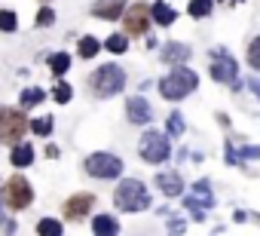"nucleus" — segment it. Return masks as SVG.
<instances>
[{
    "instance_id": "f257e3e1",
    "label": "nucleus",
    "mask_w": 260,
    "mask_h": 236,
    "mask_svg": "<svg viewBox=\"0 0 260 236\" xmlns=\"http://www.w3.org/2000/svg\"><path fill=\"white\" fill-rule=\"evenodd\" d=\"M196 86H199L196 71H190L187 65H178L175 71H169V74L159 80V95H162V98H169V101H181V98L193 95V92H196Z\"/></svg>"
},
{
    "instance_id": "f03ea898",
    "label": "nucleus",
    "mask_w": 260,
    "mask_h": 236,
    "mask_svg": "<svg viewBox=\"0 0 260 236\" xmlns=\"http://www.w3.org/2000/svg\"><path fill=\"white\" fill-rule=\"evenodd\" d=\"M113 205L119 212H144L150 205V193H147V184L138 181V178H122L113 190Z\"/></svg>"
},
{
    "instance_id": "7ed1b4c3",
    "label": "nucleus",
    "mask_w": 260,
    "mask_h": 236,
    "mask_svg": "<svg viewBox=\"0 0 260 236\" xmlns=\"http://www.w3.org/2000/svg\"><path fill=\"white\" fill-rule=\"evenodd\" d=\"M89 86H92V92L98 98H113V95H119L125 89V71L119 65H101V68L92 71Z\"/></svg>"
},
{
    "instance_id": "20e7f679",
    "label": "nucleus",
    "mask_w": 260,
    "mask_h": 236,
    "mask_svg": "<svg viewBox=\"0 0 260 236\" xmlns=\"http://www.w3.org/2000/svg\"><path fill=\"white\" fill-rule=\"evenodd\" d=\"M138 154L141 160H147L150 166H159L172 157V135L169 132H159V129H147L138 141Z\"/></svg>"
},
{
    "instance_id": "39448f33",
    "label": "nucleus",
    "mask_w": 260,
    "mask_h": 236,
    "mask_svg": "<svg viewBox=\"0 0 260 236\" xmlns=\"http://www.w3.org/2000/svg\"><path fill=\"white\" fill-rule=\"evenodd\" d=\"M25 129H31V120L25 116V110H13V107H0V144H19Z\"/></svg>"
},
{
    "instance_id": "423d86ee",
    "label": "nucleus",
    "mask_w": 260,
    "mask_h": 236,
    "mask_svg": "<svg viewBox=\"0 0 260 236\" xmlns=\"http://www.w3.org/2000/svg\"><path fill=\"white\" fill-rule=\"evenodd\" d=\"M83 169H86V175H92L98 181H110V178H119L122 175V160L116 154L98 151V154H89L83 160Z\"/></svg>"
},
{
    "instance_id": "0eeeda50",
    "label": "nucleus",
    "mask_w": 260,
    "mask_h": 236,
    "mask_svg": "<svg viewBox=\"0 0 260 236\" xmlns=\"http://www.w3.org/2000/svg\"><path fill=\"white\" fill-rule=\"evenodd\" d=\"M31 199H34V187H31V181L25 175H13L4 184V202H7V209L22 212V209L31 205Z\"/></svg>"
},
{
    "instance_id": "6e6552de",
    "label": "nucleus",
    "mask_w": 260,
    "mask_h": 236,
    "mask_svg": "<svg viewBox=\"0 0 260 236\" xmlns=\"http://www.w3.org/2000/svg\"><path fill=\"white\" fill-rule=\"evenodd\" d=\"M122 28H125V37H141V34H147V28H150V7L147 4L128 7L122 13Z\"/></svg>"
},
{
    "instance_id": "1a4fd4ad",
    "label": "nucleus",
    "mask_w": 260,
    "mask_h": 236,
    "mask_svg": "<svg viewBox=\"0 0 260 236\" xmlns=\"http://www.w3.org/2000/svg\"><path fill=\"white\" fill-rule=\"evenodd\" d=\"M208 74H211V80H217V83H236L239 65H236V58H233L226 49H214V62H211Z\"/></svg>"
},
{
    "instance_id": "9d476101",
    "label": "nucleus",
    "mask_w": 260,
    "mask_h": 236,
    "mask_svg": "<svg viewBox=\"0 0 260 236\" xmlns=\"http://www.w3.org/2000/svg\"><path fill=\"white\" fill-rule=\"evenodd\" d=\"M125 116H128V123H135V126H147L153 120V107L147 104L144 95H128L125 98Z\"/></svg>"
},
{
    "instance_id": "9b49d317",
    "label": "nucleus",
    "mask_w": 260,
    "mask_h": 236,
    "mask_svg": "<svg viewBox=\"0 0 260 236\" xmlns=\"http://www.w3.org/2000/svg\"><path fill=\"white\" fill-rule=\"evenodd\" d=\"M92 205H95V196H92V193H77V196H71V199L61 205V215H64L68 221H83V218L92 212Z\"/></svg>"
},
{
    "instance_id": "f8f14e48",
    "label": "nucleus",
    "mask_w": 260,
    "mask_h": 236,
    "mask_svg": "<svg viewBox=\"0 0 260 236\" xmlns=\"http://www.w3.org/2000/svg\"><path fill=\"white\" fill-rule=\"evenodd\" d=\"M190 55H193V49H190L187 43H181V40H172V43H166V46L159 49V62H162V65H172V68L184 65Z\"/></svg>"
},
{
    "instance_id": "ddd939ff",
    "label": "nucleus",
    "mask_w": 260,
    "mask_h": 236,
    "mask_svg": "<svg viewBox=\"0 0 260 236\" xmlns=\"http://www.w3.org/2000/svg\"><path fill=\"white\" fill-rule=\"evenodd\" d=\"M156 187H159V193H166V196H184V178H181V172H175V169L159 172V175H156Z\"/></svg>"
},
{
    "instance_id": "4468645a",
    "label": "nucleus",
    "mask_w": 260,
    "mask_h": 236,
    "mask_svg": "<svg viewBox=\"0 0 260 236\" xmlns=\"http://www.w3.org/2000/svg\"><path fill=\"white\" fill-rule=\"evenodd\" d=\"M122 13H125L122 0H101V4L92 7V16H98V19H104V22H116Z\"/></svg>"
},
{
    "instance_id": "2eb2a0df",
    "label": "nucleus",
    "mask_w": 260,
    "mask_h": 236,
    "mask_svg": "<svg viewBox=\"0 0 260 236\" xmlns=\"http://www.w3.org/2000/svg\"><path fill=\"white\" fill-rule=\"evenodd\" d=\"M10 163H13V169H28V166L34 163V144H25V141L13 144V151H10Z\"/></svg>"
},
{
    "instance_id": "dca6fc26",
    "label": "nucleus",
    "mask_w": 260,
    "mask_h": 236,
    "mask_svg": "<svg viewBox=\"0 0 260 236\" xmlns=\"http://www.w3.org/2000/svg\"><path fill=\"white\" fill-rule=\"evenodd\" d=\"M92 233L95 236H119V221L113 215H95L92 218Z\"/></svg>"
},
{
    "instance_id": "f3484780",
    "label": "nucleus",
    "mask_w": 260,
    "mask_h": 236,
    "mask_svg": "<svg viewBox=\"0 0 260 236\" xmlns=\"http://www.w3.org/2000/svg\"><path fill=\"white\" fill-rule=\"evenodd\" d=\"M150 19L159 25V28H169V25H175V19H178V13L169 7V4H162V0H156V4L150 7Z\"/></svg>"
},
{
    "instance_id": "a211bd4d",
    "label": "nucleus",
    "mask_w": 260,
    "mask_h": 236,
    "mask_svg": "<svg viewBox=\"0 0 260 236\" xmlns=\"http://www.w3.org/2000/svg\"><path fill=\"white\" fill-rule=\"evenodd\" d=\"M190 199H193V202H202V205H208V209H211V205H214L211 184H208L205 178H202V181H196V184H193V196H190Z\"/></svg>"
},
{
    "instance_id": "6ab92c4d",
    "label": "nucleus",
    "mask_w": 260,
    "mask_h": 236,
    "mask_svg": "<svg viewBox=\"0 0 260 236\" xmlns=\"http://www.w3.org/2000/svg\"><path fill=\"white\" fill-rule=\"evenodd\" d=\"M211 10H214V0H190L187 4L190 19H205V16H211Z\"/></svg>"
},
{
    "instance_id": "aec40b11",
    "label": "nucleus",
    "mask_w": 260,
    "mask_h": 236,
    "mask_svg": "<svg viewBox=\"0 0 260 236\" xmlns=\"http://www.w3.org/2000/svg\"><path fill=\"white\" fill-rule=\"evenodd\" d=\"M101 49H104V46H101V43H98V40H95L92 34H86V37H80V46H77V52H80L83 58H95V55H98Z\"/></svg>"
},
{
    "instance_id": "412c9836",
    "label": "nucleus",
    "mask_w": 260,
    "mask_h": 236,
    "mask_svg": "<svg viewBox=\"0 0 260 236\" xmlns=\"http://www.w3.org/2000/svg\"><path fill=\"white\" fill-rule=\"evenodd\" d=\"M37 236H61V221L58 218H40L37 221Z\"/></svg>"
},
{
    "instance_id": "4be33fe9",
    "label": "nucleus",
    "mask_w": 260,
    "mask_h": 236,
    "mask_svg": "<svg viewBox=\"0 0 260 236\" xmlns=\"http://www.w3.org/2000/svg\"><path fill=\"white\" fill-rule=\"evenodd\" d=\"M104 49L113 52V55H122V52L128 49V37H125V34H110V37L104 40Z\"/></svg>"
},
{
    "instance_id": "5701e85b",
    "label": "nucleus",
    "mask_w": 260,
    "mask_h": 236,
    "mask_svg": "<svg viewBox=\"0 0 260 236\" xmlns=\"http://www.w3.org/2000/svg\"><path fill=\"white\" fill-rule=\"evenodd\" d=\"M49 68H52L55 77H61L64 71H71V55H68V52H55V55H49Z\"/></svg>"
},
{
    "instance_id": "b1692460",
    "label": "nucleus",
    "mask_w": 260,
    "mask_h": 236,
    "mask_svg": "<svg viewBox=\"0 0 260 236\" xmlns=\"http://www.w3.org/2000/svg\"><path fill=\"white\" fill-rule=\"evenodd\" d=\"M52 129H55L52 116H37V120H31V132H34V135H40V138L52 135Z\"/></svg>"
},
{
    "instance_id": "393cba45",
    "label": "nucleus",
    "mask_w": 260,
    "mask_h": 236,
    "mask_svg": "<svg viewBox=\"0 0 260 236\" xmlns=\"http://www.w3.org/2000/svg\"><path fill=\"white\" fill-rule=\"evenodd\" d=\"M43 98H46V92H43L40 86H31V89L22 92V107H34V104H40Z\"/></svg>"
},
{
    "instance_id": "a878e982",
    "label": "nucleus",
    "mask_w": 260,
    "mask_h": 236,
    "mask_svg": "<svg viewBox=\"0 0 260 236\" xmlns=\"http://www.w3.org/2000/svg\"><path fill=\"white\" fill-rule=\"evenodd\" d=\"M16 28H19V16H16L13 10H0V31L10 34V31H16Z\"/></svg>"
},
{
    "instance_id": "bb28decb",
    "label": "nucleus",
    "mask_w": 260,
    "mask_h": 236,
    "mask_svg": "<svg viewBox=\"0 0 260 236\" xmlns=\"http://www.w3.org/2000/svg\"><path fill=\"white\" fill-rule=\"evenodd\" d=\"M71 95H74V89H71L64 80H58V83H55V89H52V98H55L58 104H68V101H71Z\"/></svg>"
},
{
    "instance_id": "cd10ccee",
    "label": "nucleus",
    "mask_w": 260,
    "mask_h": 236,
    "mask_svg": "<svg viewBox=\"0 0 260 236\" xmlns=\"http://www.w3.org/2000/svg\"><path fill=\"white\" fill-rule=\"evenodd\" d=\"M248 65H251V71H260V37H254L248 43Z\"/></svg>"
},
{
    "instance_id": "c85d7f7f",
    "label": "nucleus",
    "mask_w": 260,
    "mask_h": 236,
    "mask_svg": "<svg viewBox=\"0 0 260 236\" xmlns=\"http://www.w3.org/2000/svg\"><path fill=\"white\" fill-rule=\"evenodd\" d=\"M169 135H175V138H181V135H184V116H181L178 110H172V113H169Z\"/></svg>"
},
{
    "instance_id": "c756f323",
    "label": "nucleus",
    "mask_w": 260,
    "mask_h": 236,
    "mask_svg": "<svg viewBox=\"0 0 260 236\" xmlns=\"http://www.w3.org/2000/svg\"><path fill=\"white\" fill-rule=\"evenodd\" d=\"M34 22H37V28H49V25L55 22V13H52L49 7H43V10L37 13V19H34Z\"/></svg>"
},
{
    "instance_id": "7c9ffc66",
    "label": "nucleus",
    "mask_w": 260,
    "mask_h": 236,
    "mask_svg": "<svg viewBox=\"0 0 260 236\" xmlns=\"http://www.w3.org/2000/svg\"><path fill=\"white\" fill-rule=\"evenodd\" d=\"M226 163H230V166H245V163H242V154H239L233 144H226Z\"/></svg>"
},
{
    "instance_id": "2f4dec72",
    "label": "nucleus",
    "mask_w": 260,
    "mask_h": 236,
    "mask_svg": "<svg viewBox=\"0 0 260 236\" xmlns=\"http://www.w3.org/2000/svg\"><path fill=\"white\" fill-rule=\"evenodd\" d=\"M184 227H187L184 221H172V224H169V233H172V236H178V233H184Z\"/></svg>"
},
{
    "instance_id": "473e14b6",
    "label": "nucleus",
    "mask_w": 260,
    "mask_h": 236,
    "mask_svg": "<svg viewBox=\"0 0 260 236\" xmlns=\"http://www.w3.org/2000/svg\"><path fill=\"white\" fill-rule=\"evenodd\" d=\"M248 89H251V92L257 95V101H260V80H257V77H251V80H248Z\"/></svg>"
},
{
    "instance_id": "72a5a7b5",
    "label": "nucleus",
    "mask_w": 260,
    "mask_h": 236,
    "mask_svg": "<svg viewBox=\"0 0 260 236\" xmlns=\"http://www.w3.org/2000/svg\"><path fill=\"white\" fill-rule=\"evenodd\" d=\"M242 154H245V157H251V160H254V157H257V160H260V148H245V151H242Z\"/></svg>"
},
{
    "instance_id": "f704fd0d",
    "label": "nucleus",
    "mask_w": 260,
    "mask_h": 236,
    "mask_svg": "<svg viewBox=\"0 0 260 236\" xmlns=\"http://www.w3.org/2000/svg\"><path fill=\"white\" fill-rule=\"evenodd\" d=\"M0 199H4V193H0ZM0 224H7V215H4V209H0Z\"/></svg>"
}]
</instances>
